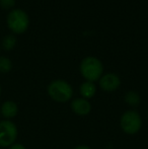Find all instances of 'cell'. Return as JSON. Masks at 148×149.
Here are the masks:
<instances>
[{
  "mask_svg": "<svg viewBox=\"0 0 148 149\" xmlns=\"http://www.w3.org/2000/svg\"><path fill=\"white\" fill-rule=\"evenodd\" d=\"M79 70L85 81H90L94 83L95 81H99V78L103 76L104 65L101 61L97 57L88 56L81 61Z\"/></svg>",
  "mask_w": 148,
  "mask_h": 149,
  "instance_id": "1",
  "label": "cell"
},
{
  "mask_svg": "<svg viewBox=\"0 0 148 149\" xmlns=\"http://www.w3.org/2000/svg\"><path fill=\"white\" fill-rule=\"evenodd\" d=\"M6 24L13 33L22 35L26 33L30 26V16L24 9L14 8L7 14Z\"/></svg>",
  "mask_w": 148,
  "mask_h": 149,
  "instance_id": "2",
  "label": "cell"
},
{
  "mask_svg": "<svg viewBox=\"0 0 148 149\" xmlns=\"http://www.w3.org/2000/svg\"><path fill=\"white\" fill-rule=\"evenodd\" d=\"M49 96L56 102H67L73 96L71 84L63 79H56L50 82L47 88Z\"/></svg>",
  "mask_w": 148,
  "mask_h": 149,
  "instance_id": "3",
  "label": "cell"
},
{
  "mask_svg": "<svg viewBox=\"0 0 148 149\" xmlns=\"http://www.w3.org/2000/svg\"><path fill=\"white\" fill-rule=\"evenodd\" d=\"M120 126L125 134L135 135L140 131L142 127V119L137 111L128 110L121 116Z\"/></svg>",
  "mask_w": 148,
  "mask_h": 149,
  "instance_id": "4",
  "label": "cell"
},
{
  "mask_svg": "<svg viewBox=\"0 0 148 149\" xmlns=\"http://www.w3.org/2000/svg\"><path fill=\"white\" fill-rule=\"evenodd\" d=\"M17 135V127L11 120L0 121V147H10L15 143Z\"/></svg>",
  "mask_w": 148,
  "mask_h": 149,
  "instance_id": "5",
  "label": "cell"
},
{
  "mask_svg": "<svg viewBox=\"0 0 148 149\" xmlns=\"http://www.w3.org/2000/svg\"><path fill=\"white\" fill-rule=\"evenodd\" d=\"M101 88L106 92H113L117 90L121 85V79L116 73H106L99 80Z\"/></svg>",
  "mask_w": 148,
  "mask_h": 149,
  "instance_id": "6",
  "label": "cell"
},
{
  "mask_svg": "<svg viewBox=\"0 0 148 149\" xmlns=\"http://www.w3.org/2000/svg\"><path fill=\"white\" fill-rule=\"evenodd\" d=\"M70 108L75 115L81 117L87 116L91 112V104L88 100H85L83 97H77L72 100Z\"/></svg>",
  "mask_w": 148,
  "mask_h": 149,
  "instance_id": "7",
  "label": "cell"
},
{
  "mask_svg": "<svg viewBox=\"0 0 148 149\" xmlns=\"http://www.w3.org/2000/svg\"><path fill=\"white\" fill-rule=\"evenodd\" d=\"M18 107L17 104L13 100H6L1 104L0 114L5 120H11L17 116Z\"/></svg>",
  "mask_w": 148,
  "mask_h": 149,
  "instance_id": "8",
  "label": "cell"
},
{
  "mask_svg": "<svg viewBox=\"0 0 148 149\" xmlns=\"http://www.w3.org/2000/svg\"><path fill=\"white\" fill-rule=\"evenodd\" d=\"M79 92L81 94V97L89 100V98H92L97 93V86L93 82L84 81L81 83L80 87H79Z\"/></svg>",
  "mask_w": 148,
  "mask_h": 149,
  "instance_id": "9",
  "label": "cell"
},
{
  "mask_svg": "<svg viewBox=\"0 0 148 149\" xmlns=\"http://www.w3.org/2000/svg\"><path fill=\"white\" fill-rule=\"evenodd\" d=\"M124 100L128 106L132 107V108H135V107L139 106V104H140V102H141V97L137 91L129 90L124 95Z\"/></svg>",
  "mask_w": 148,
  "mask_h": 149,
  "instance_id": "10",
  "label": "cell"
},
{
  "mask_svg": "<svg viewBox=\"0 0 148 149\" xmlns=\"http://www.w3.org/2000/svg\"><path fill=\"white\" fill-rule=\"evenodd\" d=\"M16 43H17V40L14 35H6L5 37L2 39L1 46L3 48V50L5 51H12V50L15 48Z\"/></svg>",
  "mask_w": 148,
  "mask_h": 149,
  "instance_id": "11",
  "label": "cell"
},
{
  "mask_svg": "<svg viewBox=\"0 0 148 149\" xmlns=\"http://www.w3.org/2000/svg\"><path fill=\"white\" fill-rule=\"evenodd\" d=\"M12 69V61L8 57L0 56V73H8Z\"/></svg>",
  "mask_w": 148,
  "mask_h": 149,
  "instance_id": "12",
  "label": "cell"
},
{
  "mask_svg": "<svg viewBox=\"0 0 148 149\" xmlns=\"http://www.w3.org/2000/svg\"><path fill=\"white\" fill-rule=\"evenodd\" d=\"M16 0H0V8L4 10L14 9Z\"/></svg>",
  "mask_w": 148,
  "mask_h": 149,
  "instance_id": "13",
  "label": "cell"
},
{
  "mask_svg": "<svg viewBox=\"0 0 148 149\" xmlns=\"http://www.w3.org/2000/svg\"><path fill=\"white\" fill-rule=\"evenodd\" d=\"M8 149H26V146L20 143H14V144H12L10 147H8Z\"/></svg>",
  "mask_w": 148,
  "mask_h": 149,
  "instance_id": "14",
  "label": "cell"
},
{
  "mask_svg": "<svg viewBox=\"0 0 148 149\" xmlns=\"http://www.w3.org/2000/svg\"><path fill=\"white\" fill-rule=\"evenodd\" d=\"M73 149H91V148L87 145H78L76 147H74Z\"/></svg>",
  "mask_w": 148,
  "mask_h": 149,
  "instance_id": "15",
  "label": "cell"
},
{
  "mask_svg": "<svg viewBox=\"0 0 148 149\" xmlns=\"http://www.w3.org/2000/svg\"><path fill=\"white\" fill-rule=\"evenodd\" d=\"M0 95H1V85H0Z\"/></svg>",
  "mask_w": 148,
  "mask_h": 149,
  "instance_id": "16",
  "label": "cell"
}]
</instances>
